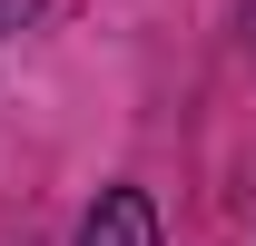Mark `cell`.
<instances>
[{"label":"cell","mask_w":256,"mask_h":246,"mask_svg":"<svg viewBox=\"0 0 256 246\" xmlns=\"http://www.w3.org/2000/svg\"><path fill=\"white\" fill-rule=\"evenodd\" d=\"M236 40H246V50H256V0H236Z\"/></svg>","instance_id":"3"},{"label":"cell","mask_w":256,"mask_h":246,"mask_svg":"<svg viewBox=\"0 0 256 246\" xmlns=\"http://www.w3.org/2000/svg\"><path fill=\"white\" fill-rule=\"evenodd\" d=\"M40 10H50V0H0V40H10V30H30Z\"/></svg>","instance_id":"2"},{"label":"cell","mask_w":256,"mask_h":246,"mask_svg":"<svg viewBox=\"0 0 256 246\" xmlns=\"http://www.w3.org/2000/svg\"><path fill=\"white\" fill-rule=\"evenodd\" d=\"M79 246H168L158 236V197L148 187H98V207L79 216Z\"/></svg>","instance_id":"1"}]
</instances>
